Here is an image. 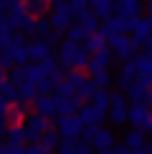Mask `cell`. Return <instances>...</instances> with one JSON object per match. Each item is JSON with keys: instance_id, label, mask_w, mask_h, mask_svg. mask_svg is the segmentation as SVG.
Returning a JSON list of instances; mask_svg holds the SVG:
<instances>
[{"instance_id": "26", "label": "cell", "mask_w": 152, "mask_h": 154, "mask_svg": "<svg viewBox=\"0 0 152 154\" xmlns=\"http://www.w3.org/2000/svg\"><path fill=\"white\" fill-rule=\"evenodd\" d=\"M59 154H76V142L74 139H63L59 144Z\"/></svg>"}, {"instance_id": "5", "label": "cell", "mask_w": 152, "mask_h": 154, "mask_svg": "<svg viewBox=\"0 0 152 154\" xmlns=\"http://www.w3.org/2000/svg\"><path fill=\"white\" fill-rule=\"evenodd\" d=\"M112 61H114V53L112 51H99V53H94V56H89V66H86V73H91V76H99V73H106L109 71V66H112Z\"/></svg>"}, {"instance_id": "1", "label": "cell", "mask_w": 152, "mask_h": 154, "mask_svg": "<svg viewBox=\"0 0 152 154\" xmlns=\"http://www.w3.org/2000/svg\"><path fill=\"white\" fill-rule=\"evenodd\" d=\"M127 121H129L135 129H139V131H150L152 129V106H147V104H132L129 114H127Z\"/></svg>"}, {"instance_id": "30", "label": "cell", "mask_w": 152, "mask_h": 154, "mask_svg": "<svg viewBox=\"0 0 152 154\" xmlns=\"http://www.w3.org/2000/svg\"><path fill=\"white\" fill-rule=\"evenodd\" d=\"M132 154H152V144H144V146H139V149H135Z\"/></svg>"}, {"instance_id": "17", "label": "cell", "mask_w": 152, "mask_h": 154, "mask_svg": "<svg viewBox=\"0 0 152 154\" xmlns=\"http://www.w3.org/2000/svg\"><path fill=\"white\" fill-rule=\"evenodd\" d=\"M112 144H114L112 131L109 129H97V134H94V139H91V149L104 152V149H112Z\"/></svg>"}, {"instance_id": "19", "label": "cell", "mask_w": 152, "mask_h": 154, "mask_svg": "<svg viewBox=\"0 0 152 154\" xmlns=\"http://www.w3.org/2000/svg\"><path fill=\"white\" fill-rule=\"evenodd\" d=\"M132 35L135 38H147V35H152V15H144V18H137L135 20V28H132Z\"/></svg>"}, {"instance_id": "33", "label": "cell", "mask_w": 152, "mask_h": 154, "mask_svg": "<svg viewBox=\"0 0 152 154\" xmlns=\"http://www.w3.org/2000/svg\"><path fill=\"white\" fill-rule=\"evenodd\" d=\"M144 8H147V15H152V0H147V3H144Z\"/></svg>"}, {"instance_id": "20", "label": "cell", "mask_w": 152, "mask_h": 154, "mask_svg": "<svg viewBox=\"0 0 152 154\" xmlns=\"http://www.w3.org/2000/svg\"><path fill=\"white\" fill-rule=\"evenodd\" d=\"M28 142V134H25V126L18 124V126H8V144L13 146H23Z\"/></svg>"}, {"instance_id": "15", "label": "cell", "mask_w": 152, "mask_h": 154, "mask_svg": "<svg viewBox=\"0 0 152 154\" xmlns=\"http://www.w3.org/2000/svg\"><path fill=\"white\" fill-rule=\"evenodd\" d=\"M91 3V13L101 20H106V18L114 15V5H117V0H89Z\"/></svg>"}, {"instance_id": "31", "label": "cell", "mask_w": 152, "mask_h": 154, "mask_svg": "<svg viewBox=\"0 0 152 154\" xmlns=\"http://www.w3.org/2000/svg\"><path fill=\"white\" fill-rule=\"evenodd\" d=\"M114 154H132V149H127V146L122 144V146H117V149H114Z\"/></svg>"}, {"instance_id": "18", "label": "cell", "mask_w": 152, "mask_h": 154, "mask_svg": "<svg viewBox=\"0 0 152 154\" xmlns=\"http://www.w3.org/2000/svg\"><path fill=\"white\" fill-rule=\"evenodd\" d=\"M104 46H106V38H101L99 33L86 35L84 43H81V48L86 51V56H94V53H99V51H104Z\"/></svg>"}, {"instance_id": "10", "label": "cell", "mask_w": 152, "mask_h": 154, "mask_svg": "<svg viewBox=\"0 0 152 154\" xmlns=\"http://www.w3.org/2000/svg\"><path fill=\"white\" fill-rule=\"evenodd\" d=\"M33 109H36L38 116H43V119L56 116V101H53V96H48V94H38L33 99Z\"/></svg>"}, {"instance_id": "16", "label": "cell", "mask_w": 152, "mask_h": 154, "mask_svg": "<svg viewBox=\"0 0 152 154\" xmlns=\"http://www.w3.org/2000/svg\"><path fill=\"white\" fill-rule=\"evenodd\" d=\"M135 81H137V66H135V61H124L122 68H119V86L129 88Z\"/></svg>"}, {"instance_id": "8", "label": "cell", "mask_w": 152, "mask_h": 154, "mask_svg": "<svg viewBox=\"0 0 152 154\" xmlns=\"http://www.w3.org/2000/svg\"><path fill=\"white\" fill-rule=\"evenodd\" d=\"M23 126H25V134H28V142H36V139H41L43 134L51 129V126H48V119L38 116V114L28 116V119L23 121Z\"/></svg>"}, {"instance_id": "7", "label": "cell", "mask_w": 152, "mask_h": 154, "mask_svg": "<svg viewBox=\"0 0 152 154\" xmlns=\"http://www.w3.org/2000/svg\"><path fill=\"white\" fill-rule=\"evenodd\" d=\"M127 114H129V104H127V99L122 94H112L109 99V119L114 121V124H124L127 121Z\"/></svg>"}, {"instance_id": "4", "label": "cell", "mask_w": 152, "mask_h": 154, "mask_svg": "<svg viewBox=\"0 0 152 154\" xmlns=\"http://www.w3.org/2000/svg\"><path fill=\"white\" fill-rule=\"evenodd\" d=\"M109 51L114 56H117L119 61H135V43H132V38H124V35H117V38H109Z\"/></svg>"}, {"instance_id": "2", "label": "cell", "mask_w": 152, "mask_h": 154, "mask_svg": "<svg viewBox=\"0 0 152 154\" xmlns=\"http://www.w3.org/2000/svg\"><path fill=\"white\" fill-rule=\"evenodd\" d=\"M144 10V0H117L114 5V15H119L122 20H137L142 18Z\"/></svg>"}, {"instance_id": "12", "label": "cell", "mask_w": 152, "mask_h": 154, "mask_svg": "<svg viewBox=\"0 0 152 154\" xmlns=\"http://www.w3.org/2000/svg\"><path fill=\"white\" fill-rule=\"evenodd\" d=\"M76 25H79V28L84 30L86 35L99 33V18L94 15L91 10H81V13H79V20H76Z\"/></svg>"}, {"instance_id": "21", "label": "cell", "mask_w": 152, "mask_h": 154, "mask_svg": "<svg viewBox=\"0 0 152 154\" xmlns=\"http://www.w3.org/2000/svg\"><path fill=\"white\" fill-rule=\"evenodd\" d=\"M109 99H112V94H106L104 88H97V94H94L91 99L86 101V104H91V106H97L99 111H104V114H106V111H109Z\"/></svg>"}, {"instance_id": "32", "label": "cell", "mask_w": 152, "mask_h": 154, "mask_svg": "<svg viewBox=\"0 0 152 154\" xmlns=\"http://www.w3.org/2000/svg\"><path fill=\"white\" fill-rule=\"evenodd\" d=\"M5 76H8V71H5V68H0V83H5V81H8Z\"/></svg>"}, {"instance_id": "6", "label": "cell", "mask_w": 152, "mask_h": 154, "mask_svg": "<svg viewBox=\"0 0 152 154\" xmlns=\"http://www.w3.org/2000/svg\"><path fill=\"white\" fill-rule=\"evenodd\" d=\"M71 18H74V10L68 8V3H61V5H53V13H51L48 23L53 30H68Z\"/></svg>"}, {"instance_id": "13", "label": "cell", "mask_w": 152, "mask_h": 154, "mask_svg": "<svg viewBox=\"0 0 152 154\" xmlns=\"http://www.w3.org/2000/svg\"><path fill=\"white\" fill-rule=\"evenodd\" d=\"M25 114H28V106H25L23 101H15V104H10L8 114H5V124H8V126H18V124H23Z\"/></svg>"}, {"instance_id": "34", "label": "cell", "mask_w": 152, "mask_h": 154, "mask_svg": "<svg viewBox=\"0 0 152 154\" xmlns=\"http://www.w3.org/2000/svg\"><path fill=\"white\" fill-rule=\"evenodd\" d=\"M0 149H3V139H0Z\"/></svg>"}, {"instance_id": "22", "label": "cell", "mask_w": 152, "mask_h": 154, "mask_svg": "<svg viewBox=\"0 0 152 154\" xmlns=\"http://www.w3.org/2000/svg\"><path fill=\"white\" fill-rule=\"evenodd\" d=\"M147 142H144V131H139V129H132V131H127V137H124V146L127 149H139V146H144Z\"/></svg>"}, {"instance_id": "35", "label": "cell", "mask_w": 152, "mask_h": 154, "mask_svg": "<svg viewBox=\"0 0 152 154\" xmlns=\"http://www.w3.org/2000/svg\"><path fill=\"white\" fill-rule=\"evenodd\" d=\"M150 134H152V129H150Z\"/></svg>"}, {"instance_id": "11", "label": "cell", "mask_w": 152, "mask_h": 154, "mask_svg": "<svg viewBox=\"0 0 152 154\" xmlns=\"http://www.w3.org/2000/svg\"><path fill=\"white\" fill-rule=\"evenodd\" d=\"M79 119H81V124H84V126H99L101 119H104V111H99L97 106L86 104V106L79 109Z\"/></svg>"}, {"instance_id": "23", "label": "cell", "mask_w": 152, "mask_h": 154, "mask_svg": "<svg viewBox=\"0 0 152 154\" xmlns=\"http://www.w3.org/2000/svg\"><path fill=\"white\" fill-rule=\"evenodd\" d=\"M135 66H137V76H150V79H152V53L137 56Z\"/></svg>"}, {"instance_id": "3", "label": "cell", "mask_w": 152, "mask_h": 154, "mask_svg": "<svg viewBox=\"0 0 152 154\" xmlns=\"http://www.w3.org/2000/svg\"><path fill=\"white\" fill-rule=\"evenodd\" d=\"M56 131H59V137H63V139H76L84 131V124H81V119L76 116V114H71V116H59Z\"/></svg>"}, {"instance_id": "27", "label": "cell", "mask_w": 152, "mask_h": 154, "mask_svg": "<svg viewBox=\"0 0 152 154\" xmlns=\"http://www.w3.org/2000/svg\"><path fill=\"white\" fill-rule=\"evenodd\" d=\"M91 81L94 83H97V88H106V86H109V71H106V73H99V76H91Z\"/></svg>"}, {"instance_id": "29", "label": "cell", "mask_w": 152, "mask_h": 154, "mask_svg": "<svg viewBox=\"0 0 152 154\" xmlns=\"http://www.w3.org/2000/svg\"><path fill=\"white\" fill-rule=\"evenodd\" d=\"M142 48H144V53H152V35L142 38Z\"/></svg>"}, {"instance_id": "28", "label": "cell", "mask_w": 152, "mask_h": 154, "mask_svg": "<svg viewBox=\"0 0 152 154\" xmlns=\"http://www.w3.org/2000/svg\"><path fill=\"white\" fill-rule=\"evenodd\" d=\"M8 109H10V101L0 96V119H3V121H5V114H8Z\"/></svg>"}, {"instance_id": "14", "label": "cell", "mask_w": 152, "mask_h": 154, "mask_svg": "<svg viewBox=\"0 0 152 154\" xmlns=\"http://www.w3.org/2000/svg\"><path fill=\"white\" fill-rule=\"evenodd\" d=\"M51 48H53V43L46 41V38H41V41H33L28 46V56H30V58H38V61L51 58Z\"/></svg>"}, {"instance_id": "9", "label": "cell", "mask_w": 152, "mask_h": 154, "mask_svg": "<svg viewBox=\"0 0 152 154\" xmlns=\"http://www.w3.org/2000/svg\"><path fill=\"white\" fill-rule=\"evenodd\" d=\"M127 33V23L122 20L119 15H112V18H106V20H101L99 25V35L101 38H117V35H124Z\"/></svg>"}, {"instance_id": "24", "label": "cell", "mask_w": 152, "mask_h": 154, "mask_svg": "<svg viewBox=\"0 0 152 154\" xmlns=\"http://www.w3.org/2000/svg\"><path fill=\"white\" fill-rule=\"evenodd\" d=\"M25 13H28L30 18H36V15H46V10H48V0H25Z\"/></svg>"}, {"instance_id": "25", "label": "cell", "mask_w": 152, "mask_h": 154, "mask_svg": "<svg viewBox=\"0 0 152 154\" xmlns=\"http://www.w3.org/2000/svg\"><path fill=\"white\" fill-rule=\"evenodd\" d=\"M59 144H61V137H59L56 129H48L41 137V146H43V149H53V146H59Z\"/></svg>"}]
</instances>
